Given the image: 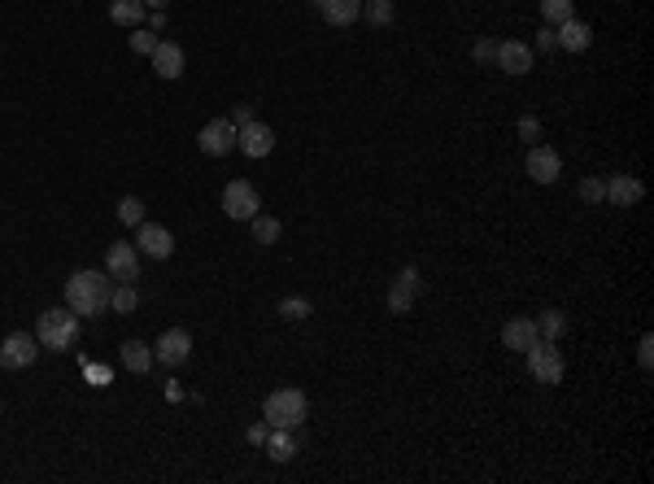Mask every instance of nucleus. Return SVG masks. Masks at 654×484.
Masks as SVG:
<instances>
[{"label": "nucleus", "instance_id": "39448f33", "mask_svg": "<svg viewBox=\"0 0 654 484\" xmlns=\"http://www.w3.org/2000/svg\"><path fill=\"white\" fill-rule=\"evenodd\" d=\"M524 358H528V371H533L536 384H558V380H563V371H567V366H563V354H558L555 341H536L533 349L524 354Z\"/></svg>", "mask_w": 654, "mask_h": 484}, {"label": "nucleus", "instance_id": "f03ea898", "mask_svg": "<svg viewBox=\"0 0 654 484\" xmlns=\"http://www.w3.org/2000/svg\"><path fill=\"white\" fill-rule=\"evenodd\" d=\"M36 341H40L44 349H53V354H66V349H75V341H79V314H75L70 305L44 310L40 323H36Z\"/></svg>", "mask_w": 654, "mask_h": 484}, {"label": "nucleus", "instance_id": "c85d7f7f", "mask_svg": "<svg viewBox=\"0 0 654 484\" xmlns=\"http://www.w3.org/2000/svg\"><path fill=\"white\" fill-rule=\"evenodd\" d=\"M119 222L140 227V222H144V201H140V197H122L119 201Z\"/></svg>", "mask_w": 654, "mask_h": 484}, {"label": "nucleus", "instance_id": "c756f323", "mask_svg": "<svg viewBox=\"0 0 654 484\" xmlns=\"http://www.w3.org/2000/svg\"><path fill=\"white\" fill-rule=\"evenodd\" d=\"M158 36L153 31H144V26H136V36H131V53H140V57H153V48H158Z\"/></svg>", "mask_w": 654, "mask_h": 484}, {"label": "nucleus", "instance_id": "dca6fc26", "mask_svg": "<svg viewBox=\"0 0 654 484\" xmlns=\"http://www.w3.org/2000/svg\"><path fill=\"white\" fill-rule=\"evenodd\" d=\"M555 36H558V48H563V53H589V44H594V26H589V22H580V18H567V22H558L555 26Z\"/></svg>", "mask_w": 654, "mask_h": 484}, {"label": "nucleus", "instance_id": "4c0bfd02", "mask_svg": "<svg viewBox=\"0 0 654 484\" xmlns=\"http://www.w3.org/2000/svg\"><path fill=\"white\" fill-rule=\"evenodd\" d=\"M149 26H153V31H166V9H153V14H149Z\"/></svg>", "mask_w": 654, "mask_h": 484}, {"label": "nucleus", "instance_id": "423d86ee", "mask_svg": "<svg viewBox=\"0 0 654 484\" xmlns=\"http://www.w3.org/2000/svg\"><path fill=\"white\" fill-rule=\"evenodd\" d=\"M197 149L205 158H227L236 149V122L232 118H210L197 131Z\"/></svg>", "mask_w": 654, "mask_h": 484}, {"label": "nucleus", "instance_id": "473e14b6", "mask_svg": "<svg viewBox=\"0 0 654 484\" xmlns=\"http://www.w3.org/2000/svg\"><path fill=\"white\" fill-rule=\"evenodd\" d=\"M519 140H541V122H536L533 114L519 118Z\"/></svg>", "mask_w": 654, "mask_h": 484}, {"label": "nucleus", "instance_id": "9d476101", "mask_svg": "<svg viewBox=\"0 0 654 484\" xmlns=\"http://www.w3.org/2000/svg\"><path fill=\"white\" fill-rule=\"evenodd\" d=\"M136 244H140V253H144V258H153V263H166V258L175 253V236H171L161 222H140Z\"/></svg>", "mask_w": 654, "mask_h": 484}, {"label": "nucleus", "instance_id": "7ed1b4c3", "mask_svg": "<svg viewBox=\"0 0 654 484\" xmlns=\"http://www.w3.org/2000/svg\"><path fill=\"white\" fill-rule=\"evenodd\" d=\"M306 415H310V397L301 393V388H275V393H266V402H262V419L271 427H293L297 432L306 424Z\"/></svg>", "mask_w": 654, "mask_h": 484}, {"label": "nucleus", "instance_id": "f3484780", "mask_svg": "<svg viewBox=\"0 0 654 484\" xmlns=\"http://www.w3.org/2000/svg\"><path fill=\"white\" fill-rule=\"evenodd\" d=\"M327 26H354L362 18V0H315Z\"/></svg>", "mask_w": 654, "mask_h": 484}, {"label": "nucleus", "instance_id": "7c9ffc66", "mask_svg": "<svg viewBox=\"0 0 654 484\" xmlns=\"http://www.w3.org/2000/svg\"><path fill=\"white\" fill-rule=\"evenodd\" d=\"M602 197H607V188H602V180H580V201L585 205H602Z\"/></svg>", "mask_w": 654, "mask_h": 484}, {"label": "nucleus", "instance_id": "a211bd4d", "mask_svg": "<svg viewBox=\"0 0 654 484\" xmlns=\"http://www.w3.org/2000/svg\"><path fill=\"white\" fill-rule=\"evenodd\" d=\"M536 341H541V336H536V323H533V319H524V314H519V319H511L506 327H502V345H506V349H515V354H528V349H533Z\"/></svg>", "mask_w": 654, "mask_h": 484}, {"label": "nucleus", "instance_id": "2f4dec72", "mask_svg": "<svg viewBox=\"0 0 654 484\" xmlns=\"http://www.w3.org/2000/svg\"><path fill=\"white\" fill-rule=\"evenodd\" d=\"M637 363H641V371L654 366V336H641V341H637Z\"/></svg>", "mask_w": 654, "mask_h": 484}, {"label": "nucleus", "instance_id": "20e7f679", "mask_svg": "<svg viewBox=\"0 0 654 484\" xmlns=\"http://www.w3.org/2000/svg\"><path fill=\"white\" fill-rule=\"evenodd\" d=\"M223 214L236 222H249L254 214H262V201H258V188L249 180H232L223 188Z\"/></svg>", "mask_w": 654, "mask_h": 484}, {"label": "nucleus", "instance_id": "aec40b11", "mask_svg": "<svg viewBox=\"0 0 654 484\" xmlns=\"http://www.w3.org/2000/svg\"><path fill=\"white\" fill-rule=\"evenodd\" d=\"M119 358H122V366H127L131 376H144L149 366L158 363V358H153V345H144V341H122Z\"/></svg>", "mask_w": 654, "mask_h": 484}, {"label": "nucleus", "instance_id": "c9c22d12", "mask_svg": "<svg viewBox=\"0 0 654 484\" xmlns=\"http://www.w3.org/2000/svg\"><path fill=\"white\" fill-rule=\"evenodd\" d=\"M266 432H271V424L262 419V424H254L249 427V445H266Z\"/></svg>", "mask_w": 654, "mask_h": 484}, {"label": "nucleus", "instance_id": "f8f14e48", "mask_svg": "<svg viewBox=\"0 0 654 484\" xmlns=\"http://www.w3.org/2000/svg\"><path fill=\"white\" fill-rule=\"evenodd\" d=\"M153 358L166 366H183L192 358V336L183 332V327H171V332H161L158 345H153Z\"/></svg>", "mask_w": 654, "mask_h": 484}, {"label": "nucleus", "instance_id": "0eeeda50", "mask_svg": "<svg viewBox=\"0 0 654 484\" xmlns=\"http://www.w3.org/2000/svg\"><path fill=\"white\" fill-rule=\"evenodd\" d=\"M419 293H423L419 271H415V266H401V271H397V280H393V288H389V297H384L389 314H410V305H415Z\"/></svg>", "mask_w": 654, "mask_h": 484}, {"label": "nucleus", "instance_id": "6e6552de", "mask_svg": "<svg viewBox=\"0 0 654 484\" xmlns=\"http://www.w3.org/2000/svg\"><path fill=\"white\" fill-rule=\"evenodd\" d=\"M105 275H109V280H119V283H136L140 280L136 244H122V241L109 244V249H105Z\"/></svg>", "mask_w": 654, "mask_h": 484}, {"label": "nucleus", "instance_id": "2eb2a0df", "mask_svg": "<svg viewBox=\"0 0 654 484\" xmlns=\"http://www.w3.org/2000/svg\"><path fill=\"white\" fill-rule=\"evenodd\" d=\"M602 188H607L602 201H611L615 210H633L646 197V183L637 180V175H611V180H602Z\"/></svg>", "mask_w": 654, "mask_h": 484}, {"label": "nucleus", "instance_id": "bb28decb", "mask_svg": "<svg viewBox=\"0 0 654 484\" xmlns=\"http://www.w3.org/2000/svg\"><path fill=\"white\" fill-rule=\"evenodd\" d=\"M541 18H545V26H558V22L576 18L572 0H541Z\"/></svg>", "mask_w": 654, "mask_h": 484}, {"label": "nucleus", "instance_id": "393cba45", "mask_svg": "<svg viewBox=\"0 0 654 484\" xmlns=\"http://www.w3.org/2000/svg\"><path fill=\"white\" fill-rule=\"evenodd\" d=\"M136 305H140L136 283H114V293H109V310H114V314H131Z\"/></svg>", "mask_w": 654, "mask_h": 484}, {"label": "nucleus", "instance_id": "1a4fd4ad", "mask_svg": "<svg viewBox=\"0 0 654 484\" xmlns=\"http://www.w3.org/2000/svg\"><path fill=\"white\" fill-rule=\"evenodd\" d=\"M524 170H528V180L533 183H558V175H563V158H558V149H550V144H533L528 158H524Z\"/></svg>", "mask_w": 654, "mask_h": 484}, {"label": "nucleus", "instance_id": "cd10ccee", "mask_svg": "<svg viewBox=\"0 0 654 484\" xmlns=\"http://www.w3.org/2000/svg\"><path fill=\"white\" fill-rule=\"evenodd\" d=\"M306 314H315V305L306 302V297H284L279 302V319H288V323H301Z\"/></svg>", "mask_w": 654, "mask_h": 484}, {"label": "nucleus", "instance_id": "58836bf2", "mask_svg": "<svg viewBox=\"0 0 654 484\" xmlns=\"http://www.w3.org/2000/svg\"><path fill=\"white\" fill-rule=\"evenodd\" d=\"M88 376H92L97 384H109V371H105V366H88Z\"/></svg>", "mask_w": 654, "mask_h": 484}, {"label": "nucleus", "instance_id": "ddd939ff", "mask_svg": "<svg viewBox=\"0 0 654 484\" xmlns=\"http://www.w3.org/2000/svg\"><path fill=\"white\" fill-rule=\"evenodd\" d=\"M36 336H26V332H14V336H5L0 341V366H9V371H22V366H31L36 363Z\"/></svg>", "mask_w": 654, "mask_h": 484}, {"label": "nucleus", "instance_id": "72a5a7b5", "mask_svg": "<svg viewBox=\"0 0 654 484\" xmlns=\"http://www.w3.org/2000/svg\"><path fill=\"white\" fill-rule=\"evenodd\" d=\"M536 48H541V53H555V48H558L555 26H541V31H536Z\"/></svg>", "mask_w": 654, "mask_h": 484}, {"label": "nucleus", "instance_id": "e433bc0d", "mask_svg": "<svg viewBox=\"0 0 654 484\" xmlns=\"http://www.w3.org/2000/svg\"><path fill=\"white\" fill-rule=\"evenodd\" d=\"M232 122H236V127L254 122V105H236V109H232Z\"/></svg>", "mask_w": 654, "mask_h": 484}, {"label": "nucleus", "instance_id": "b1692460", "mask_svg": "<svg viewBox=\"0 0 654 484\" xmlns=\"http://www.w3.org/2000/svg\"><path fill=\"white\" fill-rule=\"evenodd\" d=\"M362 18L371 22V26H393L397 5L393 0H362Z\"/></svg>", "mask_w": 654, "mask_h": 484}, {"label": "nucleus", "instance_id": "5701e85b", "mask_svg": "<svg viewBox=\"0 0 654 484\" xmlns=\"http://www.w3.org/2000/svg\"><path fill=\"white\" fill-rule=\"evenodd\" d=\"M533 323H536V336H541V341H555V345H558V336L567 332V314H563V310H545V314Z\"/></svg>", "mask_w": 654, "mask_h": 484}, {"label": "nucleus", "instance_id": "412c9836", "mask_svg": "<svg viewBox=\"0 0 654 484\" xmlns=\"http://www.w3.org/2000/svg\"><path fill=\"white\" fill-rule=\"evenodd\" d=\"M266 454H271L275 463H293V458H297V437H293V427H271V432H266Z\"/></svg>", "mask_w": 654, "mask_h": 484}, {"label": "nucleus", "instance_id": "4be33fe9", "mask_svg": "<svg viewBox=\"0 0 654 484\" xmlns=\"http://www.w3.org/2000/svg\"><path fill=\"white\" fill-rule=\"evenodd\" d=\"M109 22L136 31L140 22H144V0H114V5H109Z\"/></svg>", "mask_w": 654, "mask_h": 484}, {"label": "nucleus", "instance_id": "6ab92c4d", "mask_svg": "<svg viewBox=\"0 0 654 484\" xmlns=\"http://www.w3.org/2000/svg\"><path fill=\"white\" fill-rule=\"evenodd\" d=\"M153 70H158L161 79H179V75H183V48L171 40H161L158 48H153Z\"/></svg>", "mask_w": 654, "mask_h": 484}, {"label": "nucleus", "instance_id": "a878e982", "mask_svg": "<svg viewBox=\"0 0 654 484\" xmlns=\"http://www.w3.org/2000/svg\"><path fill=\"white\" fill-rule=\"evenodd\" d=\"M254 241L258 244H275L279 241V232H284V227H279V219H271V214H254Z\"/></svg>", "mask_w": 654, "mask_h": 484}, {"label": "nucleus", "instance_id": "ea45409f", "mask_svg": "<svg viewBox=\"0 0 654 484\" xmlns=\"http://www.w3.org/2000/svg\"><path fill=\"white\" fill-rule=\"evenodd\" d=\"M171 0H144V9H166Z\"/></svg>", "mask_w": 654, "mask_h": 484}, {"label": "nucleus", "instance_id": "9b49d317", "mask_svg": "<svg viewBox=\"0 0 654 484\" xmlns=\"http://www.w3.org/2000/svg\"><path fill=\"white\" fill-rule=\"evenodd\" d=\"M236 149L244 158H271V149H275V131L266 127V122H244L236 127Z\"/></svg>", "mask_w": 654, "mask_h": 484}, {"label": "nucleus", "instance_id": "f257e3e1", "mask_svg": "<svg viewBox=\"0 0 654 484\" xmlns=\"http://www.w3.org/2000/svg\"><path fill=\"white\" fill-rule=\"evenodd\" d=\"M109 293L114 283L105 271H75L66 280V305L79 314V319H92V314H105L109 310Z\"/></svg>", "mask_w": 654, "mask_h": 484}, {"label": "nucleus", "instance_id": "f704fd0d", "mask_svg": "<svg viewBox=\"0 0 654 484\" xmlns=\"http://www.w3.org/2000/svg\"><path fill=\"white\" fill-rule=\"evenodd\" d=\"M472 57H476L480 66H489V61H493V44H489V40H476V48H472Z\"/></svg>", "mask_w": 654, "mask_h": 484}, {"label": "nucleus", "instance_id": "4468645a", "mask_svg": "<svg viewBox=\"0 0 654 484\" xmlns=\"http://www.w3.org/2000/svg\"><path fill=\"white\" fill-rule=\"evenodd\" d=\"M493 61H497V70H506V75H528L533 70V44L502 40L493 44Z\"/></svg>", "mask_w": 654, "mask_h": 484}]
</instances>
